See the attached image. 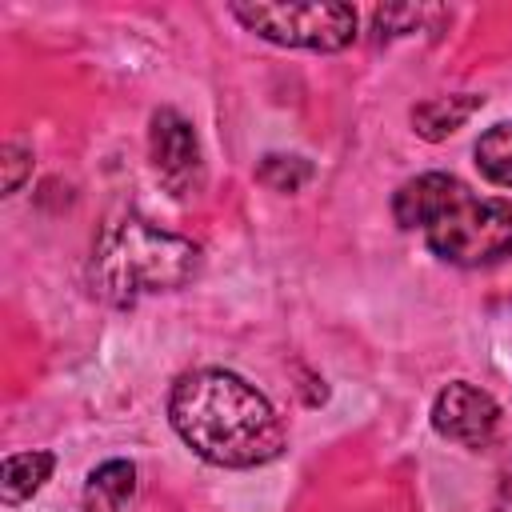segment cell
<instances>
[{"mask_svg":"<svg viewBox=\"0 0 512 512\" xmlns=\"http://www.w3.org/2000/svg\"><path fill=\"white\" fill-rule=\"evenodd\" d=\"M496 512H512V464L504 468V480H500V496H496Z\"/></svg>","mask_w":512,"mask_h":512,"instance_id":"13","label":"cell"},{"mask_svg":"<svg viewBox=\"0 0 512 512\" xmlns=\"http://www.w3.org/2000/svg\"><path fill=\"white\" fill-rule=\"evenodd\" d=\"M0 164H4V196H12V192L24 184V176L32 172V152L20 148V144H8Z\"/></svg>","mask_w":512,"mask_h":512,"instance_id":"12","label":"cell"},{"mask_svg":"<svg viewBox=\"0 0 512 512\" xmlns=\"http://www.w3.org/2000/svg\"><path fill=\"white\" fill-rule=\"evenodd\" d=\"M168 420L176 436L216 468H260L288 444L276 408L248 380L224 368L184 372L172 384Z\"/></svg>","mask_w":512,"mask_h":512,"instance_id":"1","label":"cell"},{"mask_svg":"<svg viewBox=\"0 0 512 512\" xmlns=\"http://www.w3.org/2000/svg\"><path fill=\"white\" fill-rule=\"evenodd\" d=\"M256 180L272 192H300L312 180V164L304 156H264L256 168Z\"/></svg>","mask_w":512,"mask_h":512,"instance_id":"11","label":"cell"},{"mask_svg":"<svg viewBox=\"0 0 512 512\" xmlns=\"http://www.w3.org/2000/svg\"><path fill=\"white\" fill-rule=\"evenodd\" d=\"M56 468V456L52 452H12L4 456V468H0V500L12 508L28 496H36L44 488V480L52 476Z\"/></svg>","mask_w":512,"mask_h":512,"instance_id":"9","label":"cell"},{"mask_svg":"<svg viewBox=\"0 0 512 512\" xmlns=\"http://www.w3.org/2000/svg\"><path fill=\"white\" fill-rule=\"evenodd\" d=\"M200 272V248L188 236L164 232L144 216L108 224L92 252V288L108 304H132L148 292L184 288Z\"/></svg>","mask_w":512,"mask_h":512,"instance_id":"2","label":"cell"},{"mask_svg":"<svg viewBox=\"0 0 512 512\" xmlns=\"http://www.w3.org/2000/svg\"><path fill=\"white\" fill-rule=\"evenodd\" d=\"M480 108H484V96H480V92L432 96V100H424V104L412 108V128H416V136H424V140H444V136H452L456 128H464Z\"/></svg>","mask_w":512,"mask_h":512,"instance_id":"7","label":"cell"},{"mask_svg":"<svg viewBox=\"0 0 512 512\" xmlns=\"http://www.w3.org/2000/svg\"><path fill=\"white\" fill-rule=\"evenodd\" d=\"M500 424H504L500 404L468 380L444 384L432 400V428L460 448H472V452L492 448L500 436Z\"/></svg>","mask_w":512,"mask_h":512,"instance_id":"6","label":"cell"},{"mask_svg":"<svg viewBox=\"0 0 512 512\" xmlns=\"http://www.w3.org/2000/svg\"><path fill=\"white\" fill-rule=\"evenodd\" d=\"M472 156H476V168H480L492 184L512 188V120H500V124H492L488 132H480Z\"/></svg>","mask_w":512,"mask_h":512,"instance_id":"10","label":"cell"},{"mask_svg":"<svg viewBox=\"0 0 512 512\" xmlns=\"http://www.w3.org/2000/svg\"><path fill=\"white\" fill-rule=\"evenodd\" d=\"M152 168L176 200H192L204 188V152L196 128L176 108H156L148 124Z\"/></svg>","mask_w":512,"mask_h":512,"instance_id":"5","label":"cell"},{"mask_svg":"<svg viewBox=\"0 0 512 512\" xmlns=\"http://www.w3.org/2000/svg\"><path fill=\"white\" fill-rule=\"evenodd\" d=\"M136 496V464L132 460H104L84 480V512H124Z\"/></svg>","mask_w":512,"mask_h":512,"instance_id":"8","label":"cell"},{"mask_svg":"<svg viewBox=\"0 0 512 512\" xmlns=\"http://www.w3.org/2000/svg\"><path fill=\"white\" fill-rule=\"evenodd\" d=\"M228 12L280 48L304 52H340L356 40V8L352 4H228Z\"/></svg>","mask_w":512,"mask_h":512,"instance_id":"4","label":"cell"},{"mask_svg":"<svg viewBox=\"0 0 512 512\" xmlns=\"http://www.w3.org/2000/svg\"><path fill=\"white\" fill-rule=\"evenodd\" d=\"M420 232L444 264H456V268L496 264L512 256V200L476 196L464 180L448 176Z\"/></svg>","mask_w":512,"mask_h":512,"instance_id":"3","label":"cell"}]
</instances>
